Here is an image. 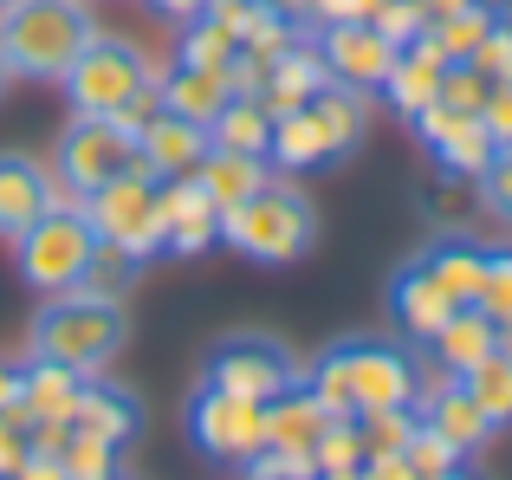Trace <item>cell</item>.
Returning <instances> with one entry per match:
<instances>
[{
    "label": "cell",
    "mask_w": 512,
    "mask_h": 480,
    "mask_svg": "<svg viewBox=\"0 0 512 480\" xmlns=\"http://www.w3.org/2000/svg\"><path fill=\"white\" fill-rule=\"evenodd\" d=\"M299 383L331 416H363V409H415L428 370H422V357H415V344L350 331V338H331L325 351L299 370Z\"/></svg>",
    "instance_id": "cell-1"
},
{
    "label": "cell",
    "mask_w": 512,
    "mask_h": 480,
    "mask_svg": "<svg viewBox=\"0 0 512 480\" xmlns=\"http://www.w3.org/2000/svg\"><path fill=\"white\" fill-rule=\"evenodd\" d=\"M124 344H130V312L117 292H98V286H72V292L39 299L33 331H26V357L65 364L78 377L111 370L124 357Z\"/></svg>",
    "instance_id": "cell-2"
},
{
    "label": "cell",
    "mask_w": 512,
    "mask_h": 480,
    "mask_svg": "<svg viewBox=\"0 0 512 480\" xmlns=\"http://www.w3.org/2000/svg\"><path fill=\"white\" fill-rule=\"evenodd\" d=\"M156 78H163V65H150V52H143L137 39L91 33L85 52L65 65L59 91H65L72 111H85V117H124V124L137 130L143 117L156 111Z\"/></svg>",
    "instance_id": "cell-3"
},
{
    "label": "cell",
    "mask_w": 512,
    "mask_h": 480,
    "mask_svg": "<svg viewBox=\"0 0 512 480\" xmlns=\"http://www.w3.org/2000/svg\"><path fill=\"white\" fill-rule=\"evenodd\" d=\"M91 33H98V20L85 0H13V7H0V59L26 85H59Z\"/></svg>",
    "instance_id": "cell-4"
},
{
    "label": "cell",
    "mask_w": 512,
    "mask_h": 480,
    "mask_svg": "<svg viewBox=\"0 0 512 480\" xmlns=\"http://www.w3.org/2000/svg\"><path fill=\"white\" fill-rule=\"evenodd\" d=\"M363 124H370L363 91L325 85L318 98H305L299 111H273V143H266V163L286 169V176L331 169L344 150H357V143H363Z\"/></svg>",
    "instance_id": "cell-5"
},
{
    "label": "cell",
    "mask_w": 512,
    "mask_h": 480,
    "mask_svg": "<svg viewBox=\"0 0 512 480\" xmlns=\"http://www.w3.org/2000/svg\"><path fill=\"white\" fill-rule=\"evenodd\" d=\"M312 240H318V208L305 202V189L279 176H266L247 202L221 215V247H234L253 266H292L312 253Z\"/></svg>",
    "instance_id": "cell-6"
},
{
    "label": "cell",
    "mask_w": 512,
    "mask_h": 480,
    "mask_svg": "<svg viewBox=\"0 0 512 480\" xmlns=\"http://www.w3.org/2000/svg\"><path fill=\"white\" fill-rule=\"evenodd\" d=\"M91 260H98V234H91V221H85L78 202H52L33 228L13 234V266H20V279L39 292V299L85 286Z\"/></svg>",
    "instance_id": "cell-7"
},
{
    "label": "cell",
    "mask_w": 512,
    "mask_h": 480,
    "mask_svg": "<svg viewBox=\"0 0 512 480\" xmlns=\"http://www.w3.org/2000/svg\"><path fill=\"white\" fill-rule=\"evenodd\" d=\"M130 169H137V130L124 117H85V111L65 117L59 143H52V182H59V195L85 202L91 189L130 176Z\"/></svg>",
    "instance_id": "cell-8"
},
{
    "label": "cell",
    "mask_w": 512,
    "mask_h": 480,
    "mask_svg": "<svg viewBox=\"0 0 512 480\" xmlns=\"http://www.w3.org/2000/svg\"><path fill=\"white\" fill-rule=\"evenodd\" d=\"M299 370H305L299 351L286 338H273V331H221L208 344V357H201V383L234 390L247 403H273L279 390L299 383Z\"/></svg>",
    "instance_id": "cell-9"
},
{
    "label": "cell",
    "mask_w": 512,
    "mask_h": 480,
    "mask_svg": "<svg viewBox=\"0 0 512 480\" xmlns=\"http://www.w3.org/2000/svg\"><path fill=\"white\" fill-rule=\"evenodd\" d=\"M78 208H85L91 234H98L104 247L130 253V260H143V266L163 253V228H156V182L143 176V169H130V176L91 189Z\"/></svg>",
    "instance_id": "cell-10"
},
{
    "label": "cell",
    "mask_w": 512,
    "mask_h": 480,
    "mask_svg": "<svg viewBox=\"0 0 512 480\" xmlns=\"http://www.w3.org/2000/svg\"><path fill=\"white\" fill-rule=\"evenodd\" d=\"M182 422H188V442L208 461H227V468H240L253 448H266V403H247V396L214 390V383L188 390Z\"/></svg>",
    "instance_id": "cell-11"
},
{
    "label": "cell",
    "mask_w": 512,
    "mask_h": 480,
    "mask_svg": "<svg viewBox=\"0 0 512 480\" xmlns=\"http://www.w3.org/2000/svg\"><path fill=\"white\" fill-rule=\"evenodd\" d=\"M312 46H318V59H325L331 85H350V91H363V98H370V91L389 78V65H396V46H389L370 20L312 26Z\"/></svg>",
    "instance_id": "cell-12"
},
{
    "label": "cell",
    "mask_w": 512,
    "mask_h": 480,
    "mask_svg": "<svg viewBox=\"0 0 512 480\" xmlns=\"http://www.w3.org/2000/svg\"><path fill=\"white\" fill-rule=\"evenodd\" d=\"M409 130L422 137V150L435 156V169H448V176H461V182H474L480 169L493 163V150H500V143L487 137V124H480V117H461V111H448V104L415 111Z\"/></svg>",
    "instance_id": "cell-13"
},
{
    "label": "cell",
    "mask_w": 512,
    "mask_h": 480,
    "mask_svg": "<svg viewBox=\"0 0 512 480\" xmlns=\"http://www.w3.org/2000/svg\"><path fill=\"white\" fill-rule=\"evenodd\" d=\"M156 228H163V253L195 260V253L221 247V208L201 195L195 176H175V182H156Z\"/></svg>",
    "instance_id": "cell-14"
},
{
    "label": "cell",
    "mask_w": 512,
    "mask_h": 480,
    "mask_svg": "<svg viewBox=\"0 0 512 480\" xmlns=\"http://www.w3.org/2000/svg\"><path fill=\"white\" fill-rule=\"evenodd\" d=\"M415 422H428L454 455H480V448L500 435L487 422V409L474 403V390H467L461 377H448V370H441L435 383H422V396H415Z\"/></svg>",
    "instance_id": "cell-15"
},
{
    "label": "cell",
    "mask_w": 512,
    "mask_h": 480,
    "mask_svg": "<svg viewBox=\"0 0 512 480\" xmlns=\"http://www.w3.org/2000/svg\"><path fill=\"white\" fill-rule=\"evenodd\" d=\"M201 156H208V124H195V117H175V111L156 104V111L137 124V169L150 182L195 176Z\"/></svg>",
    "instance_id": "cell-16"
},
{
    "label": "cell",
    "mask_w": 512,
    "mask_h": 480,
    "mask_svg": "<svg viewBox=\"0 0 512 480\" xmlns=\"http://www.w3.org/2000/svg\"><path fill=\"white\" fill-rule=\"evenodd\" d=\"M383 312H389V325H396L409 344H428V338H435V331L448 325L454 312H461V305H454L448 292H441L435 279H428V266L409 253V260H402L396 273L383 279Z\"/></svg>",
    "instance_id": "cell-17"
},
{
    "label": "cell",
    "mask_w": 512,
    "mask_h": 480,
    "mask_svg": "<svg viewBox=\"0 0 512 480\" xmlns=\"http://www.w3.org/2000/svg\"><path fill=\"white\" fill-rule=\"evenodd\" d=\"M415 260L428 266V279H435L441 292H448L454 305H474L480 299V273H487V240L474 228H454V221H441L435 234L415 247Z\"/></svg>",
    "instance_id": "cell-18"
},
{
    "label": "cell",
    "mask_w": 512,
    "mask_h": 480,
    "mask_svg": "<svg viewBox=\"0 0 512 480\" xmlns=\"http://www.w3.org/2000/svg\"><path fill=\"white\" fill-rule=\"evenodd\" d=\"M52 202H65L59 182H52V163H39L26 150H0V240L33 228Z\"/></svg>",
    "instance_id": "cell-19"
},
{
    "label": "cell",
    "mask_w": 512,
    "mask_h": 480,
    "mask_svg": "<svg viewBox=\"0 0 512 480\" xmlns=\"http://www.w3.org/2000/svg\"><path fill=\"white\" fill-rule=\"evenodd\" d=\"M72 429L104 435V442L130 448V442H137V429H143V403H137V390H130V383H117L111 370L85 377V390H78V403H72Z\"/></svg>",
    "instance_id": "cell-20"
},
{
    "label": "cell",
    "mask_w": 512,
    "mask_h": 480,
    "mask_svg": "<svg viewBox=\"0 0 512 480\" xmlns=\"http://www.w3.org/2000/svg\"><path fill=\"white\" fill-rule=\"evenodd\" d=\"M441 72H448V59H441V46L435 39H415V46H402L396 52V65H389V78L376 91L389 98V111L409 124L415 111H428L435 104V91H441Z\"/></svg>",
    "instance_id": "cell-21"
},
{
    "label": "cell",
    "mask_w": 512,
    "mask_h": 480,
    "mask_svg": "<svg viewBox=\"0 0 512 480\" xmlns=\"http://www.w3.org/2000/svg\"><path fill=\"white\" fill-rule=\"evenodd\" d=\"M227 98H234V78L214 65H163V78H156V104L175 117H195V124H214Z\"/></svg>",
    "instance_id": "cell-22"
},
{
    "label": "cell",
    "mask_w": 512,
    "mask_h": 480,
    "mask_svg": "<svg viewBox=\"0 0 512 480\" xmlns=\"http://www.w3.org/2000/svg\"><path fill=\"white\" fill-rule=\"evenodd\" d=\"M428 357H435V370H448V377H467V370L480 364V357L500 351V325H493L480 305H461V312L448 318V325L435 331V338L422 344Z\"/></svg>",
    "instance_id": "cell-23"
},
{
    "label": "cell",
    "mask_w": 512,
    "mask_h": 480,
    "mask_svg": "<svg viewBox=\"0 0 512 480\" xmlns=\"http://www.w3.org/2000/svg\"><path fill=\"white\" fill-rule=\"evenodd\" d=\"M325 85H331V72H325V59H318L312 33H305L299 46H286L273 65H266L260 104H266V111H299V104H305V98H318Z\"/></svg>",
    "instance_id": "cell-24"
},
{
    "label": "cell",
    "mask_w": 512,
    "mask_h": 480,
    "mask_svg": "<svg viewBox=\"0 0 512 480\" xmlns=\"http://www.w3.org/2000/svg\"><path fill=\"white\" fill-rule=\"evenodd\" d=\"M85 390V377L65 364H46V357H20V416L26 422H72V403Z\"/></svg>",
    "instance_id": "cell-25"
},
{
    "label": "cell",
    "mask_w": 512,
    "mask_h": 480,
    "mask_svg": "<svg viewBox=\"0 0 512 480\" xmlns=\"http://www.w3.org/2000/svg\"><path fill=\"white\" fill-rule=\"evenodd\" d=\"M273 176V163H266V156H240V150H214L208 143V156H201V169H195V182H201V195H208L214 208H240L247 202L253 189H260V182Z\"/></svg>",
    "instance_id": "cell-26"
},
{
    "label": "cell",
    "mask_w": 512,
    "mask_h": 480,
    "mask_svg": "<svg viewBox=\"0 0 512 480\" xmlns=\"http://www.w3.org/2000/svg\"><path fill=\"white\" fill-rule=\"evenodd\" d=\"M331 409L318 403L305 383H292V390H279L273 403H266V442L273 448H312L318 435H325Z\"/></svg>",
    "instance_id": "cell-27"
},
{
    "label": "cell",
    "mask_w": 512,
    "mask_h": 480,
    "mask_svg": "<svg viewBox=\"0 0 512 480\" xmlns=\"http://www.w3.org/2000/svg\"><path fill=\"white\" fill-rule=\"evenodd\" d=\"M208 143L214 150H240V156H266L273 143V111L260 98H227V111L208 124Z\"/></svg>",
    "instance_id": "cell-28"
},
{
    "label": "cell",
    "mask_w": 512,
    "mask_h": 480,
    "mask_svg": "<svg viewBox=\"0 0 512 480\" xmlns=\"http://www.w3.org/2000/svg\"><path fill=\"white\" fill-rule=\"evenodd\" d=\"M234 33H227V20L214 7H201L195 20L175 26V65H214V72H227L234 65Z\"/></svg>",
    "instance_id": "cell-29"
},
{
    "label": "cell",
    "mask_w": 512,
    "mask_h": 480,
    "mask_svg": "<svg viewBox=\"0 0 512 480\" xmlns=\"http://www.w3.org/2000/svg\"><path fill=\"white\" fill-rule=\"evenodd\" d=\"M500 7L506 0H467V7H448V13L428 20V39L441 46V59H474V46L487 39V26H493Z\"/></svg>",
    "instance_id": "cell-30"
},
{
    "label": "cell",
    "mask_w": 512,
    "mask_h": 480,
    "mask_svg": "<svg viewBox=\"0 0 512 480\" xmlns=\"http://www.w3.org/2000/svg\"><path fill=\"white\" fill-rule=\"evenodd\" d=\"M124 455H130V448L72 429V435H65V448H59V468H65V480H130V461Z\"/></svg>",
    "instance_id": "cell-31"
},
{
    "label": "cell",
    "mask_w": 512,
    "mask_h": 480,
    "mask_svg": "<svg viewBox=\"0 0 512 480\" xmlns=\"http://www.w3.org/2000/svg\"><path fill=\"white\" fill-rule=\"evenodd\" d=\"M461 383L474 390V403L487 409V422H493V429H512V357H506V351L480 357V364L467 370Z\"/></svg>",
    "instance_id": "cell-32"
},
{
    "label": "cell",
    "mask_w": 512,
    "mask_h": 480,
    "mask_svg": "<svg viewBox=\"0 0 512 480\" xmlns=\"http://www.w3.org/2000/svg\"><path fill=\"white\" fill-rule=\"evenodd\" d=\"M312 468H318V480H350V474L363 468L357 422H350V416H331V422H325V435L312 442Z\"/></svg>",
    "instance_id": "cell-33"
},
{
    "label": "cell",
    "mask_w": 512,
    "mask_h": 480,
    "mask_svg": "<svg viewBox=\"0 0 512 480\" xmlns=\"http://www.w3.org/2000/svg\"><path fill=\"white\" fill-rule=\"evenodd\" d=\"M350 422H357L363 455H402L409 435H415V409H363V416H350Z\"/></svg>",
    "instance_id": "cell-34"
},
{
    "label": "cell",
    "mask_w": 512,
    "mask_h": 480,
    "mask_svg": "<svg viewBox=\"0 0 512 480\" xmlns=\"http://www.w3.org/2000/svg\"><path fill=\"white\" fill-rule=\"evenodd\" d=\"M487 91H493V78L480 72L474 59H448L435 104H448V111H461V117H480V111H487Z\"/></svg>",
    "instance_id": "cell-35"
},
{
    "label": "cell",
    "mask_w": 512,
    "mask_h": 480,
    "mask_svg": "<svg viewBox=\"0 0 512 480\" xmlns=\"http://www.w3.org/2000/svg\"><path fill=\"white\" fill-rule=\"evenodd\" d=\"M480 312L493 325H512V240H487V273H480Z\"/></svg>",
    "instance_id": "cell-36"
},
{
    "label": "cell",
    "mask_w": 512,
    "mask_h": 480,
    "mask_svg": "<svg viewBox=\"0 0 512 480\" xmlns=\"http://www.w3.org/2000/svg\"><path fill=\"white\" fill-rule=\"evenodd\" d=\"M428 20H435V13H428L422 0H383V7L370 13V26H376V33H383L396 52L415 46V39H428Z\"/></svg>",
    "instance_id": "cell-37"
},
{
    "label": "cell",
    "mask_w": 512,
    "mask_h": 480,
    "mask_svg": "<svg viewBox=\"0 0 512 480\" xmlns=\"http://www.w3.org/2000/svg\"><path fill=\"white\" fill-rule=\"evenodd\" d=\"M474 195H480V208L512 234V150H493V163L474 176Z\"/></svg>",
    "instance_id": "cell-38"
},
{
    "label": "cell",
    "mask_w": 512,
    "mask_h": 480,
    "mask_svg": "<svg viewBox=\"0 0 512 480\" xmlns=\"http://www.w3.org/2000/svg\"><path fill=\"white\" fill-rule=\"evenodd\" d=\"M474 65L493 78V85H506V78H512V7H500V13H493L487 39L474 46Z\"/></svg>",
    "instance_id": "cell-39"
},
{
    "label": "cell",
    "mask_w": 512,
    "mask_h": 480,
    "mask_svg": "<svg viewBox=\"0 0 512 480\" xmlns=\"http://www.w3.org/2000/svg\"><path fill=\"white\" fill-rule=\"evenodd\" d=\"M402 461H409V468L428 480V474H448V468H461L467 455H454V448L441 442V435L428 429V422H415V435H409V448H402Z\"/></svg>",
    "instance_id": "cell-40"
},
{
    "label": "cell",
    "mask_w": 512,
    "mask_h": 480,
    "mask_svg": "<svg viewBox=\"0 0 512 480\" xmlns=\"http://www.w3.org/2000/svg\"><path fill=\"white\" fill-rule=\"evenodd\" d=\"M20 461H33V442H26V416L20 409H0V480H7Z\"/></svg>",
    "instance_id": "cell-41"
},
{
    "label": "cell",
    "mask_w": 512,
    "mask_h": 480,
    "mask_svg": "<svg viewBox=\"0 0 512 480\" xmlns=\"http://www.w3.org/2000/svg\"><path fill=\"white\" fill-rule=\"evenodd\" d=\"M480 124H487V137L500 143V150H512V78L487 91V111H480Z\"/></svg>",
    "instance_id": "cell-42"
},
{
    "label": "cell",
    "mask_w": 512,
    "mask_h": 480,
    "mask_svg": "<svg viewBox=\"0 0 512 480\" xmlns=\"http://www.w3.org/2000/svg\"><path fill=\"white\" fill-rule=\"evenodd\" d=\"M383 0H312L305 7V26H331V20H370Z\"/></svg>",
    "instance_id": "cell-43"
},
{
    "label": "cell",
    "mask_w": 512,
    "mask_h": 480,
    "mask_svg": "<svg viewBox=\"0 0 512 480\" xmlns=\"http://www.w3.org/2000/svg\"><path fill=\"white\" fill-rule=\"evenodd\" d=\"M350 480H422V474H415L402 455H363V468L350 474Z\"/></svg>",
    "instance_id": "cell-44"
},
{
    "label": "cell",
    "mask_w": 512,
    "mask_h": 480,
    "mask_svg": "<svg viewBox=\"0 0 512 480\" xmlns=\"http://www.w3.org/2000/svg\"><path fill=\"white\" fill-rule=\"evenodd\" d=\"M65 435H72V422H26V442H33V455H46V461H59Z\"/></svg>",
    "instance_id": "cell-45"
},
{
    "label": "cell",
    "mask_w": 512,
    "mask_h": 480,
    "mask_svg": "<svg viewBox=\"0 0 512 480\" xmlns=\"http://www.w3.org/2000/svg\"><path fill=\"white\" fill-rule=\"evenodd\" d=\"M208 7V0H150V13H163L169 26H182V20H195V13Z\"/></svg>",
    "instance_id": "cell-46"
},
{
    "label": "cell",
    "mask_w": 512,
    "mask_h": 480,
    "mask_svg": "<svg viewBox=\"0 0 512 480\" xmlns=\"http://www.w3.org/2000/svg\"><path fill=\"white\" fill-rule=\"evenodd\" d=\"M7 480H65V468H59V461H46V455H33V461H20Z\"/></svg>",
    "instance_id": "cell-47"
},
{
    "label": "cell",
    "mask_w": 512,
    "mask_h": 480,
    "mask_svg": "<svg viewBox=\"0 0 512 480\" xmlns=\"http://www.w3.org/2000/svg\"><path fill=\"white\" fill-rule=\"evenodd\" d=\"M20 403V357H0V409Z\"/></svg>",
    "instance_id": "cell-48"
},
{
    "label": "cell",
    "mask_w": 512,
    "mask_h": 480,
    "mask_svg": "<svg viewBox=\"0 0 512 480\" xmlns=\"http://www.w3.org/2000/svg\"><path fill=\"white\" fill-rule=\"evenodd\" d=\"M266 7H279V13H292V20H305V7H312V0H266Z\"/></svg>",
    "instance_id": "cell-49"
},
{
    "label": "cell",
    "mask_w": 512,
    "mask_h": 480,
    "mask_svg": "<svg viewBox=\"0 0 512 480\" xmlns=\"http://www.w3.org/2000/svg\"><path fill=\"white\" fill-rule=\"evenodd\" d=\"M428 13H448V7H467V0H422Z\"/></svg>",
    "instance_id": "cell-50"
},
{
    "label": "cell",
    "mask_w": 512,
    "mask_h": 480,
    "mask_svg": "<svg viewBox=\"0 0 512 480\" xmlns=\"http://www.w3.org/2000/svg\"><path fill=\"white\" fill-rule=\"evenodd\" d=\"M428 480H474V474H467V461H461V468H448V474H428Z\"/></svg>",
    "instance_id": "cell-51"
},
{
    "label": "cell",
    "mask_w": 512,
    "mask_h": 480,
    "mask_svg": "<svg viewBox=\"0 0 512 480\" xmlns=\"http://www.w3.org/2000/svg\"><path fill=\"white\" fill-rule=\"evenodd\" d=\"M7 85H13V72H7V59H0V98H7Z\"/></svg>",
    "instance_id": "cell-52"
},
{
    "label": "cell",
    "mask_w": 512,
    "mask_h": 480,
    "mask_svg": "<svg viewBox=\"0 0 512 480\" xmlns=\"http://www.w3.org/2000/svg\"><path fill=\"white\" fill-rule=\"evenodd\" d=\"M500 351H506V357H512V325H500Z\"/></svg>",
    "instance_id": "cell-53"
},
{
    "label": "cell",
    "mask_w": 512,
    "mask_h": 480,
    "mask_svg": "<svg viewBox=\"0 0 512 480\" xmlns=\"http://www.w3.org/2000/svg\"><path fill=\"white\" fill-rule=\"evenodd\" d=\"M0 7H13V0H0Z\"/></svg>",
    "instance_id": "cell-54"
}]
</instances>
